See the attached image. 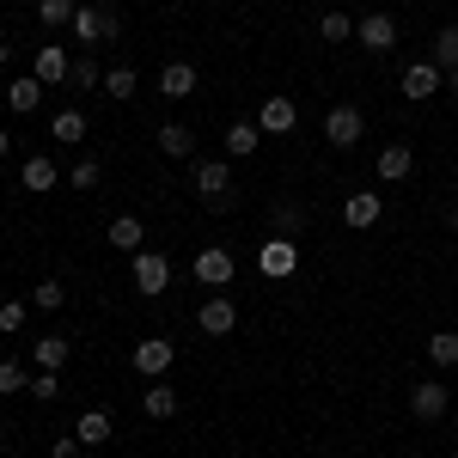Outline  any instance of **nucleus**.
Instances as JSON below:
<instances>
[{
	"mask_svg": "<svg viewBox=\"0 0 458 458\" xmlns=\"http://www.w3.org/2000/svg\"><path fill=\"white\" fill-rule=\"evenodd\" d=\"M105 239H110L116 250H123V257H135V250H147V245H141V239H147V226L135 220V214H116V220H110V233H105Z\"/></svg>",
	"mask_w": 458,
	"mask_h": 458,
	"instance_id": "ddd939ff",
	"label": "nucleus"
},
{
	"mask_svg": "<svg viewBox=\"0 0 458 458\" xmlns=\"http://www.w3.org/2000/svg\"><path fill=\"white\" fill-rule=\"evenodd\" d=\"M0 159H6V129H0Z\"/></svg>",
	"mask_w": 458,
	"mask_h": 458,
	"instance_id": "79ce46f5",
	"label": "nucleus"
},
{
	"mask_svg": "<svg viewBox=\"0 0 458 458\" xmlns=\"http://www.w3.org/2000/svg\"><path fill=\"white\" fill-rule=\"evenodd\" d=\"M257 147H263V129H257V123H233V129H226V153H233V159H250Z\"/></svg>",
	"mask_w": 458,
	"mask_h": 458,
	"instance_id": "4be33fe9",
	"label": "nucleus"
},
{
	"mask_svg": "<svg viewBox=\"0 0 458 458\" xmlns=\"http://www.w3.org/2000/svg\"><path fill=\"white\" fill-rule=\"evenodd\" d=\"M190 147H196V135H190L183 123H165V129H159V153H165V159H190Z\"/></svg>",
	"mask_w": 458,
	"mask_h": 458,
	"instance_id": "393cba45",
	"label": "nucleus"
},
{
	"mask_svg": "<svg viewBox=\"0 0 458 458\" xmlns=\"http://www.w3.org/2000/svg\"><path fill=\"white\" fill-rule=\"evenodd\" d=\"M68 86H80V92H92V86H105V73H98L92 62H86V55H80V62L68 68Z\"/></svg>",
	"mask_w": 458,
	"mask_h": 458,
	"instance_id": "2f4dec72",
	"label": "nucleus"
},
{
	"mask_svg": "<svg viewBox=\"0 0 458 458\" xmlns=\"http://www.w3.org/2000/svg\"><path fill=\"white\" fill-rule=\"evenodd\" d=\"M19 183H25L31 196H49V190L62 183V172H55V159H25V172H19Z\"/></svg>",
	"mask_w": 458,
	"mask_h": 458,
	"instance_id": "dca6fc26",
	"label": "nucleus"
},
{
	"mask_svg": "<svg viewBox=\"0 0 458 458\" xmlns=\"http://www.w3.org/2000/svg\"><path fill=\"white\" fill-rule=\"evenodd\" d=\"M116 31H123V19H116L110 6H80V13H73V43H86V49L110 43Z\"/></svg>",
	"mask_w": 458,
	"mask_h": 458,
	"instance_id": "f257e3e1",
	"label": "nucleus"
},
{
	"mask_svg": "<svg viewBox=\"0 0 458 458\" xmlns=\"http://www.w3.org/2000/svg\"><path fill=\"white\" fill-rule=\"evenodd\" d=\"M190 183H196L202 202H226V190H233V165H226V159H196Z\"/></svg>",
	"mask_w": 458,
	"mask_h": 458,
	"instance_id": "20e7f679",
	"label": "nucleus"
},
{
	"mask_svg": "<svg viewBox=\"0 0 458 458\" xmlns=\"http://www.w3.org/2000/svg\"><path fill=\"white\" fill-rule=\"evenodd\" d=\"M49 453H55V458H80V434H62V440H55Z\"/></svg>",
	"mask_w": 458,
	"mask_h": 458,
	"instance_id": "4c0bfd02",
	"label": "nucleus"
},
{
	"mask_svg": "<svg viewBox=\"0 0 458 458\" xmlns=\"http://www.w3.org/2000/svg\"><path fill=\"white\" fill-rule=\"evenodd\" d=\"M446 226H453V233H458V208H453V214H446Z\"/></svg>",
	"mask_w": 458,
	"mask_h": 458,
	"instance_id": "ea45409f",
	"label": "nucleus"
},
{
	"mask_svg": "<svg viewBox=\"0 0 458 458\" xmlns=\"http://www.w3.org/2000/svg\"><path fill=\"white\" fill-rule=\"evenodd\" d=\"M159 92H165V98H190V92H196V68H190V62H165V68H159Z\"/></svg>",
	"mask_w": 458,
	"mask_h": 458,
	"instance_id": "4468645a",
	"label": "nucleus"
},
{
	"mask_svg": "<svg viewBox=\"0 0 458 458\" xmlns=\"http://www.w3.org/2000/svg\"><path fill=\"white\" fill-rule=\"evenodd\" d=\"M98 177H105V172H98V159H80V165L68 172V190H98Z\"/></svg>",
	"mask_w": 458,
	"mask_h": 458,
	"instance_id": "473e14b6",
	"label": "nucleus"
},
{
	"mask_svg": "<svg viewBox=\"0 0 458 458\" xmlns=\"http://www.w3.org/2000/svg\"><path fill=\"white\" fill-rule=\"evenodd\" d=\"M196 282H208L214 293L233 282V250H220V245H208V250H196Z\"/></svg>",
	"mask_w": 458,
	"mask_h": 458,
	"instance_id": "6e6552de",
	"label": "nucleus"
},
{
	"mask_svg": "<svg viewBox=\"0 0 458 458\" xmlns=\"http://www.w3.org/2000/svg\"><path fill=\"white\" fill-rule=\"evenodd\" d=\"M141 410L153 416V422H172V416H177V391H172V386H147Z\"/></svg>",
	"mask_w": 458,
	"mask_h": 458,
	"instance_id": "b1692460",
	"label": "nucleus"
},
{
	"mask_svg": "<svg viewBox=\"0 0 458 458\" xmlns=\"http://www.w3.org/2000/svg\"><path fill=\"white\" fill-rule=\"evenodd\" d=\"M110 428H116V422H110L105 410H86V416L73 422V434H80V446H105V440H110Z\"/></svg>",
	"mask_w": 458,
	"mask_h": 458,
	"instance_id": "412c9836",
	"label": "nucleus"
},
{
	"mask_svg": "<svg viewBox=\"0 0 458 458\" xmlns=\"http://www.w3.org/2000/svg\"><path fill=\"white\" fill-rule=\"evenodd\" d=\"M19 386H31V379L19 373V360H0V397H13Z\"/></svg>",
	"mask_w": 458,
	"mask_h": 458,
	"instance_id": "f704fd0d",
	"label": "nucleus"
},
{
	"mask_svg": "<svg viewBox=\"0 0 458 458\" xmlns=\"http://www.w3.org/2000/svg\"><path fill=\"white\" fill-rule=\"evenodd\" d=\"M360 43H367V49H373V55H386L391 43H397V19H391V13H367V19H360Z\"/></svg>",
	"mask_w": 458,
	"mask_h": 458,
	"instance_id": "9d476101",
	"label": "nucleus"
},
{
	"mask_svg": "<svg viewBox=\"0 0 458 458\" xmlns=\"http://www.w3.org/2000/svg\"><path fill=\"white\" fill-rule=\"evenodd\" d=\"M324 141H330V147H360V110L336 105L330 116H324Z\"/></svg>",
	"mask_w": 458,
	"mask_h": 458,
	"instance_id": "0eeeda50",
	"label": "nucleus"
},
{
	"mask_svg": "<svg viewBox=\"0 0 458 458\" xmlns=\"http://www.w3.org/2000/svg\"><path fill=\"white\" fill-rule=\"evenodd\" d=\"M293 116H300V110H293V98H269L257 129H263V135H287V129H293Z\"/></svg>",
	"mask_w": 458,
	"mask_h": 458,
	"instance_id": "aec40b11",
	"label": "nucleus"
},
{
	"mask_svg": "<svg viewBox=\"0 0 458 458\" xmlns=\"http://www.w3.org/2000/svg\"><path fill=\"white\" fill-rule=\"evenodd\" d=\"M172 360H177L172 336H141V343H135V373H141V379H165Z\"/></svg>",
	"mask_w": 458,
	"mask_h": 458,
	"instance_id": "7ed1b4c3",
	"label": "nucleus"
},
{
	"mask_svg": "<svg viewBox=\"0 0 458 458\" xmlns=\"http://www.w3.org/2000/svg\"><path fill=\"white\" fill-rule=\"evenodd\" d=\"M55 391H62V373H37V379H31V397H37V403H49Z\"/></svg>",
	"mask_w": 458,
	"mask_h": 458,
	"instance_id": "c9c22d12",
	"label": "nucleus"
},
{
	"mask_svg": "<svg viewBox=\"0 0 458 458\" xmlns=\"http://www.w3.org/2000/svg\"><path fill=\"white\" fill-rule=\"evenodd\" d=\"M31 300L43 306V312H62V306H68V287H62V282H37Z\"/></svg>",
	"mask_w": 458,
	"mask_h": 458,
	"instance_id": "7c9ffc66",
	"label": "nucleus"
},
{
	"mask_svg": "<svg viewBox=\"0 0 458 458\" xmlns=\"http://www.w3.org/2000/svg\"><path fill=\"white\" fill-rule=\"evenodd\" d=\"M434 92H440V68H434V62L403 68V98H434Z\"/></svg>",
	"mask_w": 458,
	"mask_h": 458,
	"instance_id": "2eb2a0df",
	"label": "nucleus"
},
{
	"mask_svg": "<svg viewBox=\"0 0 458 458\" xmlns=\"http://www.w3.org/2000/svg\"><path fill=\"white\" fill-rule=\"evenodd\" d=\"M68 367V336H37V373H62Z\"/></svg>",
	"mask_w": 458,
	"mask_h": 458,
	"instance_id": "5701e85b",
	"label": "nucleus"
},
{
	"mask_svg": "<svg viewBox=\"0 0 458 458\" xmlns=\"http://www.w3.org/2000/svg\"><path fill=\"white\" fill-rule=\"evenodd\" d=\"M68 49H62V43H43V49H37V62H31V73L37 80H43V86H62V80H68Z\"/></svg>",
	"mask_w": 458,
	"mask_h": 458,
	"instance_id": "f8f14e48",
	"label": "nucleus"
},
{
	"mask_svg": "<svg viewBox=\"0 0 458 458\" xmlns=\"http://www.w3.org/2000/svg\"><path fill=\"white\" fill-rule=\"evenodd\" d=\"M0 330H25V306L19 300H0Z\"/></svg>",
	"mask_w": 458,
	"mask_h": 458,
	"instance_id": "e433bc0d",
	"label": "nucleus"
},
{
	"mask_svg": "<svg viewBox=\"0 0 458 458\" xmlns=\"http://www.w3.org/2000/svg\"><path fill=\"white\" fill-rule=\"evenodd\" d=\"M49 135H55L62 147L86 141V110H55V116H49Z\"/></svg>",
	"mask_w": 458,
	"mask_h": 458,
	"instance_id": "6ab92c4d",
	"label": "nucleus"
},
{
	"mask_svg": "<svg viewBox=\"0 0 458 458\" xmlns=\"http://www.w3.org/2000/svg\"><path fill=\"white\" fill-rule=\"evenodd\" d=\"M446 410H453V397H446L440 379H422V386L410 391V416H416V422H440Z\"/></svg>",
	"mask_w": 458,
	"mask_h": 458,
	"instance_id": "423d86ee",
	"label": "nucleus"
},
{
	"mask_svg": "<svg viewBox=\"0 0 458 458\" xmlns=\"http://www.w3.org/2000/svg\"><path fill=\"white\" fill-rule=\"evenodd\" d=\"M257 269H263L269 282H287V276L300 269V245H293V239H282V233H276V239H263V250H257Z\"/></svg>",
	"mask_w": 458,
	"mask_h": 458,
	"instance_id": "f03ea898",
	"label": "nucleus"
},
{
	"mask_svg": "<svg viewBox=\"0 0 458 458\" xmlns=\"http://www.w3.org/2000/svg\"><path fill=\"white\" fill-rule=\"evenodd\" d=\"M73 13H80L73 0H37V19H43L49 31H62V25H73Z\"/></svg>",
	"mask_w": 458,
	"mask_h": 458,
	"instance_id": "cd10ccee",
	"label": "nucleus"
},
{
	"mask_svg": "<svg viewBox=\"0 0 458 458\" xmlns=\"http://www.w3.org/2000/svg\"><path fill=\"white\" fill-rule=\"evenodd\" d=\"M440 73H453L458 68V25H446V31H434V55H428Z\"/></svg>",
	"mask_w": 458,
	"mask_h": 458,
	"instance_id": "a878e982",
	"label": "nucleus"
},
{
	"mask_svg": "<svg viewBox=\"0 0 458 458\" xmlns=\"http://www.w3.org/2000/svg\"><path fill=\"white\" fill-rule=\"evenodd\" d=\"M410 165H416V153H410L403 141H391L386 153H379V177H386V183H403V177H410Z\"/></svg>",
	"mask_w": 458,
	"mask_h": 458,
	"instance_id": "a211bd4d",
	"label": "nucleus"
},
{
	"mask_svg": "<svg viewBox=\"0 0 458 458\" xmlns=\"http://www.w3.org/2000/svg\"><path fill=\"white\" fill-rule=\"evenodd\" d=\"M379 214H386V202H379L373 190H354L349 202H343V220H349L354 233H367V226H379Z\"/></svg>",
	"mask_w": 458,
	"mask_h": 458,
	"instance_id": "1a4fd4ad",
	"label": "nucleus"
},
{
	"mask_svg": "<svg viewBox=\"0 0 458 458\" xmlns=\"http://www.w3.org/2000/svg\"><path fill=\"white\" fill-rule=\"evenodd\" d=\"M276 226H282V239H293V233L306 226V214L293 208V202H282V208H276Z\"/></svg>",
	"mask_w": 458,
	"mask_h": 458,
	"instance_id": "72a5a7b5",
	"label": "nucleus"
},
{
	"mask_svg": "<svg viewBox=\"0 0 458 458\" xmlns=\"http://www.w3.org/2000/svg\"><path fill=\"white\" fill-rule=\"evenodd\" d=\"M6 62H13V43H0V68H6Z\"/></svg>",
	"mask_w": 458,
	"mask_h": 458,
	"instance_id": "58836bf2",
	"label": "nucleus"
},
{
	"mask_svg": "<svg viewBox=\"0 0 458 458\" xmlns=\"http://www.w3.org/2000/svg\"><path fill=\"white\" fill-rule=\"evenodd\" d=\"M196 324H202V330H208V336H233V324H239V306H233V300H226V293H214L208 306H202V312H196Z\"/></svg>",
	"mask_w": 458,
	"mask_h": 458,
	"instance_id": "9b49d317",
	"label": "nucleus"
},
{
	"mask_svg": "<svg viewBox=\"0 0 458 458\" xmlns=\"http://www.w3.org/2000/svg\"><path fill=\"white\" fill-rule=\"evenodd\" d=\"M135 86H141V80H135V68H110L98 92H110V98H135Z\"/></svg>",
	"mask_w": 458,
	"mask_h": 458,
	"instance_id": "c756f323",
	"label": "nucleus"
},
{
	"mask_svg": "<svg viewBox=\"0 0 458 458\" xmlns=\"http://www.w3.org/2000/svg\"><path fill=\"white\" fill-rule=\"evenodd\" d=\"M0 434H6V422H0Z\"/></svg>",
	"mask_w": 458,
	"mask_h": 458,
	"instance_id": "37998d69",
	"label": "nucleus"
},
{
	"mask_svg": "<svg viewBox=\"0 0 458 458\" xmlns=\"http://www.w3.org/2000/svg\"><path fill=\"white\" fill-rule=\"evenodd\" d=\"M43 105V80H13V86H6V110H19V116H31V110Z\"/></svg>",
	"mask_w": 458,
	"mask_h": 458,
	"instance_id": "f3484780",
	"label": "nucleus"
},
{
	"mask_svg": "<svg viewBox=\"0 0 458 458\" xmlns=\"http://www.w3.org/2000/svg\"><path fill=\"white\" fill-rule=\"evenodd\" d=\"M428 360L434 367H458V330H434L428 336Z\"/></svg>",
	"mask_w": 458,
	"mask_h": 458,
	"instance_id": "bb28decb",
	"label": "nucleus"
},
{
	"mask_svg": "<svg viewBox=\"0 0 458 458\" xmlns=\"http://www.w3.org/2000/svg\"><path fill=\"white\" fill-rule=\"evenodd\" d=\"M135 287H141L147 300H159V293L172 287V263H165L159 250H135Z\"/></svg>",
	"mask_w": 458,
	"mask_h": 458,
	"instance_id": "39448f33",
	"label": "nucleus"
},
{
	"mask_svg": "<svg viewBox=\"0 0 458 458\" xmlns=\"http://www.w3.org/2000/svg\"><path fill=\"white\" fill-rule=\"evenodd\" d=\"M446 86H453V92H458V68H453V73H446Z\"/></svg>",
	"mask_w": 458,
	"mask_h": 458,
	"instance_id": "a19ab883",
	"label": "nucleus"
},
{
	"mask_svg": "<svg viewBox=\"0 0 458 458\" xmlns=\"http://www.w3.org/2000/svg\"><path fill=\"white\" fill-rule=\"evenodd\" d=\"M318 37H324V43H349L354 19H349V13H324V19H318Z\"/></svg>",
	"mask_w": 458,
	"mask_h": 458,
	"instance_id": "c85d7f7f",
	"label": "nucleus"
}]
</instances>
